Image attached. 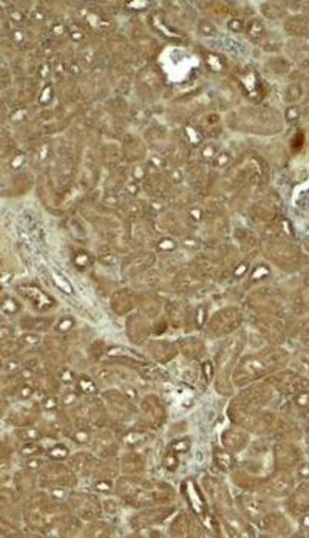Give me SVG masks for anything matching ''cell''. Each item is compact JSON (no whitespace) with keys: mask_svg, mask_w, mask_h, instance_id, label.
I'll return each mask as SVG.
<instances>
[{"mask_svg":"<svg viewBox=\"0 0 309 538\" xmlns=\"http://www.w3.org/2000/svg\"><path fill=\"white\" fill-rule=\"evenodd\" d=\"M117 493L132 506L165 503L173 498V490L169 485L152 484L137 478H120L117 482Z\"/></svg>","mask_w":309,"mask_h":538,"instance_id":"1","label":"cell"},{"mask_svg":"<svg viewBox=\"0 0 309 538\" xmlns=\"http://www.w3.org/2000/svg\"><path fill=\"white\" fill-rule=\"evenodd\" d=\"M65 507L58 503H50L43 495L34 497L27 503V519L36 528H48L63 518ZM27 520V521H28Z\"/></svg>","mask_w":309,"mask_h":538,"instance_id":"2","label":"cell"},{"mask_svg":"<svg viewBox=\"0 0 309 538\" xmlns=\"http://www.w3.org/2000/svg\"><path fill=\"white\" fill-rule=\"evenodd\" d=\"M69 504L76 514L84 519H97L101 516L100 502L94 496L77 493L69 498Z\"/></svg>","mask_w":309,"mask_h":538,"instance_id":"3","label":"cell"},{"mask_svg":"<svg viewBox=\"0 0 309 538\" xmlns=\"http://www.w3.org/2000/svg\"><path fill=\"white\" fill-rule=\"evenodd\" d=\"M42 481L57 487H73L76 484L75 471L63 464H53L42 471Z\"/></svg>","mask_w":309,"mask_h":538,"instance_id":"4","label":"cell"},{"mask_svg":"<svg viewBox=\"0 0 309 538\" xmlns=\"http://www.w3.org/2000/svg\"><path fill=\"white\" fill-rule=\"evenodd\" d=\"M142 410L147 422L159 426L165 418V409L155 395H148L142 402Z\"/></svg>","mask_w":309,"mask_h":538,"instance_id":"5","label":"cell"},{"mask_svg":"<svg viewBox=\"0 0 309 538\" xmlns=\"http://www.w3.org/2000/svg\"><path fill=\"white\" fill-rule=\"evenodd\" d=\"M100 461L89 453H78L69 459V465L75 473L81 476H89L98 467H100Z\"/></svg>","mask_w":309,"mask_h":538,"instance_id":"6","label":"cell"},{"mask_svg":"<svg viewBox=\"0 0 309 538\" xmlns=\"http://www.w3.org/2000/svg\"><path fill=\"white\" fill-rule=\"evenodd\" d=\"M39 416V407L35 403L32 406H21L10 414V422L18 427H26L35 423Z\"/></svg>","mask_w":309,"mask_h":538,"instance_id":"7","label":"cell"},{"mask_svg":"<svg viewBox=\"0 0 309 538\" xmlns=\"http://www.w3.org/2000/svg\"><path fill=\"white\" fill-rule=\"evenodd\" d=\"M103 397L117 415L127 416L130 415L132 408L127 399L121 395L116 390H110L103 394Z\"/></svg>","mask_w":309,"mask_h":538,"instance_id":"8","label":"cell"},{"mask_svg":"<svg viewBox=\"0 0 309 538\" xmlns=\"http://www.w3.org/2000/svg\"><path fill=\"white\" fill-rule=\"evenodd\" d=\"M20 291L19 293L22 294L27 299H30L37 309L47 310L52 307V299L46 294L43 293L37 287L23 286L20 287Z\"/></svg>","mask_w":309,"mask_h":538,"instance_id":"9","label":"cell"},{"mask_svg":"<svg viewBox=\"0 0 309 538\" xmlns=\"http://www.w3.org/2000/svg\"><path fill=\"white\" fill-rule=\"evenodd\" d=\"M173 511L171 508H160L157 510L152 511H144L137 517L133 518V521L135 525L138 526H147V525L155 524L163 521L165 518H168L172 511Z\"/></svg>","mask_w":309,"mask_h":538,"instance_id":"10","label":"cell"},{"mask_svg":"<svg viewBox=\"0 0 309 538\" xmlns=\"http://www.w3.org/2000/svg\"><path fill=\"white\" fill-rule=\"evenodd\" d=\"M94 449L103 457H112L116 455L118 446L110 435L103 433L96 439Z\"/></svg>","mask_w":309,"mask_h":538,"instance_id":"11","label":"cell"},{"mask_svg":"<svg viewBox=\"0 0 309 538\" xmlns=\"http://www.w3.org/2000/svg\"><path fill=\"white\" fill-rule=\"evenodd\" d=\"M247 436L240 431L228 430L223 436V441L225 443L224 445L230 449L244 448L247 445Z\"/></svg>","mask_w":309,"mask_h":538,"instance_id":"12","label":"cell"},{"mask_svg":"<svg viewBox=\"0 0 309 538\" xmlns=\"http://www.w3.org/2000/svg\"><path fill=\"white\" fill-rule=\"evenodd\" d=\"M122 469L125 474H136L144 469V460L138 454H128L123 457Z\"/></svg>","mask_w":309,"mask_h":538,"instance_id":"13","label":"cell"},{"mask_svg":"<svg viewBox=\"0 0 309 538\" xmlns=\"http://www.w3.org/2000/svg\"><path fill=\"white\" fill-rule=\"evenodd\" d=\"M15 436H17L18 439L24 442H35L41 438V433L39 430L32 427H20L19 429L14 431Z\"/></svg>","mask_w":309,"mask_h":538,"instance_id":"14","label":"cell"},{"mask_svg":"<svg viewBox=\"0 0 309 538\" xmlns=\"http://www.w3.org/2000/svg\"><path fill=\"white\" fill-rule=\"evenodd\" d=\"M191 528V522L189 519L186 517V514H181L175 519V521L172 524V534L173 536H184L187 531H189Z\"/></svg>","mask_w":309,"mask_h":538,"instance_id":"15","label":"cell"},{"mask_svg":"<svg viewBox=\"0 0 309 538\" xmlns=\"http://www.w3.org/2000/svg\"><path fill=\"white\" fill-rule=\"evenodd\" d=\"M85 534L89 537H108L110 535V527L104 522H97L88 527Z\"/></svg>","mask_w":309,"mask_h":538,"instance_id":"16","label":"cell"},{"mask_svg":"<svg viewBox=\"0 0 309 538\" xmlns=\"http://www.w3.org/2000/svg\"><path fill=\"white\" fill-rule=\"evenodd\" d=\"M14 481H15V485L17 486V488L23 492L32 490V488L35 485L33 477L26 472L18 473L15 477Z\"/></svg>","mask_w":309,"mask_h":538,"instance_id":"17","label":"cell"},{"mask_svg":"<svg viewBox=\"0 0 309 538\" xmlns=\"http://www.w3.org/2000/svg\"><path fill=\"white\" fill-rule=\"evenodd\" d=\"M77 389L85 395H94L97 393V385L89 378L83 376L77 382Z\"/></svg>","mask_w":309,"mask_h":538,"instance_id":"18","label":"cell"},{"mask_svg":"<svg viewBox=\"0 0 309 538\" xmlns=\"http://www.w3.org/2000/svg\"><path fill=\"white\" fill-rule=\"evenodd\" d=\"M37 387L43 390L42 392L47 394H54L58 389V383L51 377H42L36 383Z\"/></svg>","mask_w":309,"mask_h":538,"instance_id":"19","label":"cell"},{"mask_svg":"<svg viewBox=\"0 0 309 538\" xmlns=\"http://www.w3.org/2000/svg\"><path fill=\"white\" fill-rule=\"evenodd\" d=\"M79 529V522L75 518H66L63 521L61 527V534L64 536L75 535Z\"/></svg>","mask_w":309,"mask_h":538,"instance_id":"20","label":"cell"},{"mask_svg":"<svg viewBox=\"0 0 309 538\" xmlns=\"http://www.w3.org/2000/svg\"><path fill=\"white\" fill-rule=\"evenodd\" d=\"M69 455V449L63 445L57 444L49 451V457L54 460H64Z\"/></svg>","mask_w":309,"mask_h":538,"instance_id":"21","label":"cell"},{"mask_svg":"<svg viewBox=\"0 0 309 538\" xmlns=\"http://www.w3.org/2000/svg\"><path fill=\"white\" fill-rule=\"evenodd\" d=\"M44 449L42 448L41 446L35 444V442H29L24 445L22 447V449L20 451V454L23 457H34L40 455L43 453Z\"/></svg>","mask_w":309,"mask_h":538,"instance_id":"22","label":"cell"},{"mask_svg":"<svg viewBox=\"0 0 309 538\" xmlns=\"http://www.w3.org/2000/svg\"><path fill=\"white\" fill-rule=\"evenodd\" d=\"M217 464L220 466L221 469L223 470H229L232 466V457L226 453H219L215 458Z\"/></svg>","mask_w":309,"mask_h":538,"instance_id":"23","label":"cell"},{"mask_svg":"<svg viewBox=\"0 0 309 538\" xmlns=\"http://www.w3.org/2000/svg\"><path fill=\"white\" fill-rule=\"evenodd\" d=\"M1 534L7 537H16L19 536V531L14 528V526L9 524L8 522H1Z\"/></svg>","mask_w":309,"mask_h":538,"instance_id":"24","label":"cell"},{"mask_svg":"<svg viewBox=\"0 0 309 538\" xmlns=\"http://www.w3.org/2000/svg\"><path fill=\"white\" fill-rule=\"evenodd\" d=\"M78 400V394L76 391H69L68 393H65L62 397V403L64 406H70L76 403Z\"/></svg>","mask_w":309,"mask_h":538,"instance_id":"25","label":"cell"},{"mask_svg":"<svg viewBox=\"0 0 309 538\" xmlns=\"http://www.w3.org/2000/svg\"><path fill=\"white\" fill-rule=\"evenodd\" d=\"M57 404H58V401L56 400V397L54 396H47L45 397L43 401H42V405L43 407L48 410V411H53L57 407Z\"/></svg>","mask_w":309,"mask_h":538,"instance_id":"26","label":"cell"},{"mask_svg":"<svg viewBox=\"0 0 309 538\" xmlns=\"http://www.w3.org/2000/svg\"><path fill=\"white\" fill-rule=\"evenodd\" d=\"M74 376L75 375L69 370L64 369L60 373L59 377H60L62 382H65L66 384H69V383H72L75 381V377Z\"/></svg>","mask_w":309,"mask_h":538,"instance_id":"27","label":"cell"},{"mask_svg":"<svg viewBox=\"0 0 309 538\" xmlns=\"http://www.w3.org/2000/svg\"><path fill=\"white\" fill-rule=\"evenodd\" d=\"M27 467L29 469H37L39 467H41L43 461L39 458H35V457H30L28 458L27 460Z\"/></svg>","mask_w":309,"mask_h":538,"instance_id":"28","label":"cell"}]
</instances>
